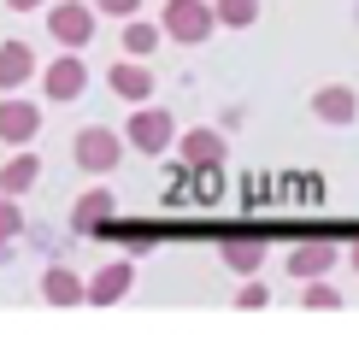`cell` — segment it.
I'll use <instances>...</instances> for the list:
<instances>
[{
    "instance_id": "obj_6",
    "label": "cell",
    "mask_w": 359,
    "mask_h": 353,
    "mask_svg": "<svg viewBox=\"0 0 359 353\" xmlns=\"http://www.w3.org/2000/svg\"><path fill=\"white\" fill-rule=\"evenodd\" d=\"M36 130H41L36 100H18V95L0 100V141H6V147H29V141H36Z\"/></svg>"
},
{
    "instance_id": "obj_5",
    "label": "cell",
    "mask_w": 359,
    "mask_h": 353,
    "mask_svg": "<svg viewBox=\"0 0 359 353\" xmlns=\"http://www.w3.org/2000/svg\"><path fill=\"white\" fill-rule=\"evenodd\" d=\"M130 283H136V259H107V265L83 283V300H88V306H118V300L130 294Z\"/></svg>"
},
{
    "instance_id": "obj_18",
    "label": "cell",
    "mask_w": 359,
    "mask_h": 353,
    "mask_svg": "<svg viewBox=\"0 0 359 353\" xmlns=\"http://www.w3.org/2000/svg\"><path fill=\"white\" fill-rule=\"evenodd\" d=\"M218 24H230V29H248L253 18H259V0H218Z\"/></svg>"
},
{
    "instance_id": "obj_14",
    "label": "cell",
    "mask_w": 359,
    "mask_h": 353,
    "mask_svg": "<svg viewBox=\"0 0 359 353\" xmlns=\"http://www.w3.org/2000/svg\"><path fill=\"white\" fill-rule=\"evenodd\" d=\"M41 300H53V306H83V277L71 271V265H48V277H41Z\"/></svg>"
},
{
    "instance_id": "obj_8",
    "label": "cell",
    "mask_w": 359,
    "mask_h": 353,
    "mask_svg": "<svg viewBox=\"0 0 359 353\" xmlns=\"http://www.w3.org/2000/svg\"><path fill=\"white\" fill-rule=\"evenodd\" d=\"M112 218H118L112 188H88V195H77V206H71V230H77V235H100Z\"/></svg>"
},
{
    "instance_id": "obj_13",
    "label": "cell",
    "mask_w": 359,
    "mask_h": 353,
    "mask_svg": "<svg viewBox=\"0 0 359 353\" xmlns=\"http://www.w3.org/2000/svg\"><path fill=\"white\" fill-rule=\"evenodd\" d=\"M36 176H41V159L29 153V147H18V153L6 159V165H0V195H29V188H36Z\"/></svg>"
},
{
    "instance_id": "obj_12",
    "label": "cell",
    "mask_w": 359,
    "mask_h": 353,
    "mask_svg": "<svg viewBox=\"0 0 359 353\" xmlns=\"http://www.w3.org/2000/svg\"><path fill=\"white\" fill-rule=\"evenodd\" d=\"M177 147H183V159H189L194 171H218V165H224V136H218V130H206V124L189 130Z\"/></svg>"
},
{
    "instance_id": "obj_24",
    "label": "cell",
    "mask_w": 359,
    "mask_h": 353,
    "mask_svg": "<svg viewBox=\"0 0 359 353\" xmlns=\"http://www.w3.org/2000/svg\"><path fill=\"white\" fill-rule=\"evenodd\" d=\"M353 271H359V247H353Z\"/></svg>"
},
{
    "instance_id": "obj_19",
    "label": "cell",
    "mask_w": 359,
    "mask_h": 353,
    "mask_svg": "<svg viewBox=\"0 0 359 353\" xmlns=\"http://www.w3.org/2000/svg\"><path fill=\"white\" fill-rule=\"evenodd\" d=\"M12 235H24V212L12 195H0V242H12Z\"/></svg>"
},
{
    "instance_id": "obj_23",
    "label": "cell",
    "mask_w": 359,
    "mask_h": 353,
    "mask_svg": "<svg viewBox=\"0 0 359 353\" xmlns=\"http://www.w3.org/2000/svg\"><path fill=\"white\" fill-rule=\"evenodd\" d=\"M12 12H36V6H48V0H6Z\"/></svg>"
},
{
    "instance_id": "obj_4",
    "label": "cell",
    "mask_w": 359,
    "mask_h": 353,
    "mask_svg": "<svg viewBox=\"0 0 359 353\" xmlns=\"http://www.w3.org/2000/svg\"><path fill=\"white\" fill-rule=\"evenodd\" d=\"M71 153H77V165H83V171L107 176V171H118V159H124V136H112L107 124H88V130H77Z\"/></svg>"
},
{
    "instance_id": "obj_3",
    "label": "cell",
    "mask_w": 359,
    "mask_h": 353,
    "mask_svg": "<svg viewBox=\"0 0 359 353\" xmlns=\"http://www.w3.org/2000/svg\"><path fill=\"white\" fill-rule=\"evenodd\" d=\"M48 36L65 53H83L88 41H95V6H83V0H59V6H48Z\"/></svg>"
},
{
    "instance_id": "obj_11",
    "label": "cell",
    "mask_w": 359,
    "mask_h": 353,
    "mask_svg": "<svg viewBox=\"0 0 359 353\" xmlns=\"http://www.w3.org/2000/svg\"><path fill=\"white\" fill-rule=\"evenodd\" d=\"M29 77H36V53L24 41H0V95H18Z\"/></svg>"
},
{
    "instance_id": "obj_21",
    "label": "cell",
    "mask_w": 359,
    "mask_h": 353,
    "mask_svg": "<svg viewBox=\"0 0 359 353\" xmlns=\"http://www.w3.org/2000/svg\"><path fill=\"white\" fill-rule=\"evenodd\" d=\"M95 12H107V18H136V6L142 0H88Z\"/></svg>"
},
{
    "instance_id": "obj_15",
    "label": "cell",
    "mask_w": 359,
    "mask_h": 353,
    "mask_svg": "<svg viewBox=\"0 0 359 353\" xmlns=\"http://www.w3.org/2000/svg\"><path fill=\"white\" fill-rule=\"evenodd\" d=\"M312 112H318L324 124H353L359 100H353V88H318V95H312Z\"/></svg>"
},
{
    "instance_id": "obj_22",
    "label": "cell",
    "mask_w": 359,
    "mask_h": 353,
    "mask_svg": "<svg viewBox=\"0 0 359 353\" xmlns=\"http://www.w3.org/2000/svg\"><path fill=\"white\" fill-rule=\"evenodd\" d=\"M265 300H271L265 283H242V294H236V306H242V312H248V306H265Z\"/></svg>"
},
{
    "instance_id": "obj_7",
    "label": "cell",
    "mask_w": 359,
    "mask_h": 353,
    "mask_svg": "<svg viewBox=\"0 0 359 353\" xmlns=\"http://www.w3.org/2000/svg\"><path fill=\"white\" fill-rule=\"evenodd\" d=\"M83 88H88V65L77 53H59L53 65L41 71V95H48V100H77Z\"/></svg>"
},
{
    "instance_id": "obj_16",
    "label": "cell",
    "mask_w": 359,
    "mask_h": 353,
    "mask_svg": "<svg viewBox=\"0 0 359 353\" xmlns=\"http://www.w3.org/2000/svg\"><path fill=\"white\" fill-rule=\"evenodd\" d=\"M224 265L242 271V277H253L265 265V242H259V235H248V242H242V235H230V242H224Z\"/></svg>"
},
{
    "instance_id": "obj_2",
    "label": "cell",
    "mask_w": 359,
    "mask_h": 353,
    "mask_svg": "<svg viewBox=\"0 0 359 353\" xmlns=\"http://www.w3.org/2000/svg\"><path fill=\"white\" fill-rule=\"evenodd\" d=\"M124 141L136 147V153H165V147L177 141V118L165 112V106H142L130 112V124H124Z\"/></svg>"
},
{
    "instance_id": "obj_20",
    "label": "cell",
    "mask_w": 359,
    "mask_h": 353,
    "mask_svg": "<svg viewBox=\"0 0 359 353\" xmlns=\"http://www.w3.org/2000/svg\"><path fill=\"white\" fill-rule=\"evenodd\" d=\"M301 300H306V306H341V294H336L330 283H318V277H312V283H306V294H301Z\"/></svg>"
},
{
    "instance_id": "obj_10",
    "label": "cell",
    "mask_w": 359,
    "mask_h": 353,
    "mask_svg": "<svg viewBox=\"0 0 359 353\" xmlns=\"http://www.w3.org/2000/svg\"><path fill=\"white\" fill-rule=\"evenodd\" d=\"M336 242H294L289 247V277H301V283H312V277H324L336 265Z\"/></svg>"
},
{
    "instance_id": "obj_17",
    "label": "cell",
    "mask_w": 359,
    "mask_h": 353,
    "mask_svg": "<svg viewBox=\"0 0 359 353\" xmlns=\"http://www.w3.org/2000/svg\"><path fill=\"white\" fill-rule=\"evenodd\" d=\"M159 36L165 29H154V24H142V18H124V59H147L159 48Z\"/></svg>"
},
{
    "instance_id": "obj_9",
    "label": "cell",
    "mask_w": 359,
    "mask_h": 353,
    "mask_svg": "<svg viewBox=\"0 0 359 353\" xmlns=\"http://www.w3.org/2000/svg\"><path fill=\"white\" fill-rule=\"evenodd\" d=\"M107 83H112V95H118V100H130V106L154 100V71H147L142 59H118V65L107 71Z\"/></svg>"
},
{
    "instance_id": "obj_1",
    "label": "cell",
    "mask_w": 359,
    "mask_h": 353,
    "mask_svg": "<svg viewBox=\"0 0 359 353\" xmlns=\"http://www.w3.org/2000/svg\"><path fill=\"white\" fill-rule=\"evenodd\" d=\"M212 24H218V12L206 0H165V12H159V29L171 41H183V48H201L212 36Z\"/></svg>"
}]
</instances>
